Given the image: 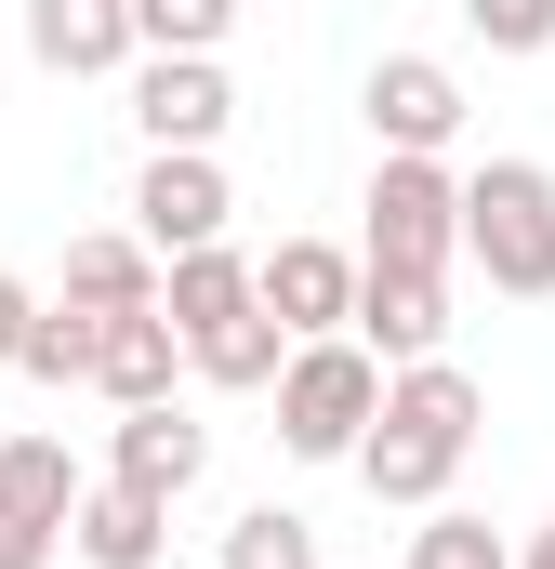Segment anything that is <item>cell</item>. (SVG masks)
Masks as SVG:
<instances>
[{"instance_id":"cell-13","label":"cell","mask_w":555,"mask_h":569,"mask_svg":"<svg viewBox=\"0 0 555 569\" xmlns=\"http://www.w3.org/2000/svg\"><path fill=\"white\" fill-rule=\"evenodd\" d=\"M159 318H172L185 358L225 345L239 318H265V305H252V252H225V239H212V252H172V266H159Z\"/></svg>"},{"instance_id":"cell-21","label":"cell","mask_w":555,"mask_h":569,"mask_svg":"<svg viewBox=\"0 0 555 569\" xmlns=\"http://www.w3.org/2000/svg\"><path fill=\"white\" fill-rule=\"evenodd\" d=\"M463 27L490 53H555V0H463Z\"/></svg>"},{"instance_id":"cell-10","label":"cell","mask_w":555,"mask_h":569,"mask_svg":"<svg viewBox=\"0 0 555 569\" xmlns=\"http://www.w3.org/2000/svg\"><path fill=\"white\" fill-rule=\"evenodd\" d=\"M252 305H265L291 345H304V331H344V305H357V252H331V239H278L265 266H252Z\"/></svg>"},{"instance_id":"cell-7","label":"cell","mask_w":555,"mask_h":569,"mask_svg":"<svg viewBox=\"0 0 555 569\" xmlns=\"http://www.w3.org/2000/svg\"><path fill=\"white\" fill-rule=\"evenodd\" d=\"M357 107H371V146L384 159H450V133H463V80L436 53H384Z\"/></svg>"},{"instance_id":"cell-18","label":"cell","mask_w":555,"mask_h":569,"mask_svg":"<svg viewBox=\"0 0 555 569\" xmlns=\"http://www.w3.org/2000/svg\"><path fill=\"white\" fill-rule=\"evenodd\" d=\"M13 371H27V385H93V318H80V305H40L27 345H13Z\"/></svg>"},{"instance_id":"cell-22","label":"cell","mask_w":555,"mask_h":569,"mask_svg":"<svg viewBox=\"0 0 555 569\" xmlns=\"http://www.w3.org/2000/svg\"><path fill=\"white\" fill-rule=\"evenodd\" d=\"M27 318H40V291H27L13 266H0V371H13V345H27Z\"/></svg>"},{"instance_id":"cell-8","label":"cell","mask_w":555,"mask_h":569,"mask_svg":"<svg viewBox=\"0 0 555 569\" xmlns=\"http://www.w3.org/2000/svg\"><path fill=\"white\" fill-rule=\"evenodd\" d=\"M107 477H120V490H159V503H185V490L212 477V425H199L185 398H145V411L107 425Z\"/></svg>"},{"instance_id":"cell-14","label":"cell","mask_w":555,"mask_h":569,"mask_svg":"<svg viewBox=\"0 0 555 569\" xmlns=\"http://www.w3.org/2000/svg\"><path fill=\"white\" fill-rule=\"evenodd\" d=\"M27 67L107 80V67H133V13L120 0H27Z\"/></svg>"},{"instance_id":"cell-11","label":"cell","mask_w":555,"mask_h":569,"mask_svg":"<svg viewBox=\"0 0 555 569\" xmlns=\"http://www.w3.org/2000/svg\"><path fill=\"white\" fill-rule=\"evenodd\" d=\"M344 331L384 358V371H411L450 345V279H397V266H357V305H344Z\"/></svg>"},{"instance_id":"cell-5","label":"cell","mask_w":555,"mask_h":569,"mask_svg":"<svg viewBox=\"0 0 555 569\" xmlns=\"http://www.w3.org/2000/svg\"><path fill=\"white\" fill-rule=\"evenodd\" d=\"M225 212H239V199H225V159H212V146H145V172H133V239L159 252V266H172V252H212Z\"/></svg>"},{"instance_id":"cell-12","label":"cell","mask_w":555,"mask_h":569,"mask_svg":"<svg viewBox=\"0 0 555 569\" xmlns=\"http://www.w3.org/2000/svg\"><path fill=\"white\" fill-rule=\"evenodd\" d=\"M67 503H80V463H67V437H0V530H13L40 569L67 557Z\"/></svg>"},{"instance_id":"cell-1","label":"cell","mask_w":555,"mask_h":569,"mask_svg":"<svg viewBox=\"0 0 555 569\" xmlns=\"http://www.w3.org/2000/svg\"><path fill=\"white\" fill-rule=\"evenodd\" d=\"M476 425H490L476 371L411 358V371H384V411H371V437H357L344 463H357V490H371V503H411V517H423V503H450V477H463Z\"/></svg>"},{"instance_id":"cell-3","label":"cell","mask_w":555,"mask_h":569,"mask_svg":"<svg viewBox=\"0 0 555 569\" xmlns=\"http://www.w3.org/2000/svg\"><path fill=\"white\" fill-rule=\"evenodd\" d=\"M463 266H490L503 305L555 291V172L543 159H476L463 172Z\"/></svg>"},{"instance_id":"cell-15","label":"cell","mask_w":555,"mask_h":569,"mask_svg":"<svg viewBox=\"0 0 555 569\" xmlns=\"http://www.w3.org/2000/svg\"><path fill=\"white\" fill-rule=\"evenodd\" d=\"M172 371H185V345H172V318H159V305H133V318H93V398H107V411L172 398Z\"/></svg>"},{"instance_id":"cell-23","label":"cell","mask_w":555,"mask_h":569,"mask_svg":"<svg viewBox=\"0 0 555 569\" xmlns=\"http://www.w3.org/2000/svg\"><path fill=\"white\" fill-rule=\"evenodd\" d=\"M503 569H555V517H543V530H529V543H516Z\"/></svg>"},{"instance_id":"cell-9","label":"cell","mask_w":555,"mask_h":569,"mask_svg":"<svg viewBox=\"0 0 555 569\" xmlns=\"http://www.w3.org/2000/svg\"><path fill=\"white\" fill-rule=\"evenodd\" d=\"M67 557H80V569H159V557H172V503H159V490H120V477H80Z\"/></svg>"},{"instance_id":"cell-6","label":"cell","mask_w":555,"mask_h":569,"mask_svg":"<svg viewBox=\"0 0 555 569\" xmlns=\"http://www.w3.org/2000/svg\"><path fill=\"white\" fill-rule=\"evenodd\" d=\"M239 93H225V53H133V133L145 146H225Z\"/></svg>"},{"instance_id":"cell-20","label":"cell","mask_w":555,"mask_h":569,"mask_svg":"<svg viewBox=\"0 0 555 569\" xmlns=\"http://www.w3.org/2000/svg\"><path fill=\"white\" fill-rule=\"evenodd\" d=\"M516 543L490 530V517H450V503H423V530H411V569H503Z\"/></svg>"},{"instance_id":"cell-2","label":"cell","mask_w":555,"mask_h":569,"mask_svg":"<svg viewBox=\"0 0 555 569\" xmlns=\"http://www.w3.org/2000/svg\"><path fill=\"white\" fill-rule=\"evenodd\" d=\"M278 450L291 463H344L357 437H371V411H384V358L357 345V331H304L291 358H278Z\"/></svg>"},{"instance_id":"cell-19","label":"cell","mask_w":555,"mask_h":569,"mask_svg":"<svg viewBox=\"0 0 555 569\" xmlns=\"http://www.w3.org/2000/svg\"><path fill=\"white\" fill-rule=\"evenodd\" d=\"M225 569H317V530L291 503H252V517H225Z\"/></svg>"},{"instance_id":"cell-16","label":"cell","mask_w":555,"mask_h":569,"mask_svg":"<svg viewBox=\"0 0 555 569\" xmlns=\"http://www.w3.org/2000/svg\"><path fill=\"white\" fill-rule=\"evenodd\" d=\"M53 305H80V318H133L159 305V252H145L133 226H93V239H67V291Z\"/></svg>"},{"instance_id":"cell-4","label":"cell","mask_w":555,"mask_h":569,"mask_svg":"<svg viewBox=\"0 0 555 569\" xmlns=\"http://www.w3.org/2000/svg\"><path fill=\"white\" fill-rule=\"evenodd\" d=\"M357 266H397V279H450L463 266V172L450 159H371Z\"/></svg>"},{"instance_id":"cell-17","label":"cell","mask_w":555,"mask_h":569,"mask_svg":"<svg viewBox=\"0 0 555 569\" xmlns=\"http://www.w3.org/2000/svg\"><path fill=\"white\" fill-rule=\"evenodd\" d=\"M133 13V53H225L239 0H120Z\"/></svg>"}]
</instances>
